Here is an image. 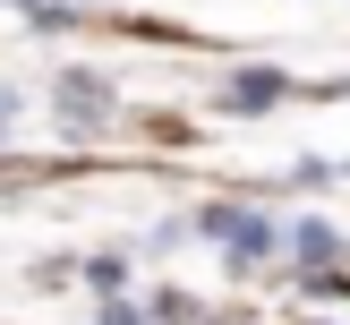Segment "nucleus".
I'll list each match as a JSON object with an SVG mask.
<instances>
[{"label":"nucleus","instance_id":"nucleus-1","mask_svg":"<svg viewBox=\"0 0 350 325\" xmlns=\"http://www.w3.org/2000/svg\"><path fill=\"white\" fill-rule=\"evenodd\" d=\"M51 103H60V129H68V137H94L103 120H111V86H103L94 68H60Z\"/></svg>","mask_w":350,"mask_h":325},{"label":"nucleus","instance_id":"nucleus-2","mask_svg":"<svg viewBox=\"0 0 350 325\" xmlns=\"http://www.w3.org/2000/svg\"><path fill=\"white\" fill-rule=\"evenodd\" d=\"M282 94H291L282 68H239V77H222V103H231V112H265V103H282Z\"/></svg>","mask_w":350,"mask_h":325},{"label":"nucleus","instance_id":"nucleus-3","mask_svg":"<svg viewBox=\"0 0 350 325\" xmlns=\"http://www.w3.org/2000/svg\"><path fill=\"white\" fill-rule=\"evenodd\" d=\"M85 283H94V291H103V300H111V291H120V283H129V265H120V257H94V265H85Z\"/></svg>","mask_w":350,"mask_h":325},{"label":"nucleus","instance_id":"nucleus-4","mask_svg":"<svg viewBox=\"0 0 350 325\" xmlns=\"http://www.w3.org/2000/svg\"><path fill=\"white\" fill-rule=\"evenodd\" d=\"M94 325H137V308H120V300H103V317Z\"/></svg>","mask_w":350,"mask_h":325},{"label":"nucleus","instance_id":"nucleus-5","mask_svg":"<svg viewBox=\"0 0 350 325\" xmlns=\"http://www.w3.org/2000/svg\"><path fill=\"white\" fill-rule=\"evenodd\" d=\"M308 325H334V317H308Z\"/></svg>","mask_w":350,"mask_h":325}]
</instances>
